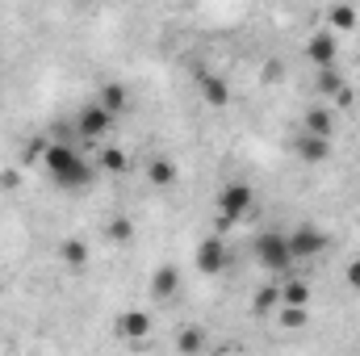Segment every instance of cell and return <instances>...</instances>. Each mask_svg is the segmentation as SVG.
<instances>
[{
  "mask_svg": "<svg viewBox=\"0 0 360 356\" xmlns=\"http://www.w3.org/2000/svg\"><path fill=\"white\" fill-rule=\"evenodd\" d=\"M96 101H101V105H105V109H109V113L117 117V113L126 109V101H130V96H126V89H122V84H105V89H101V96H96Z\"/></svg>",
  "mask_w": 360,
  "mask_h": 356,
  "instance_id": "cell-19",
  "label": "cell"
},
{
  "mask_svg": "<svg viewBox=\"0 0 360 356\" xmlns=\"http://www.w3.org/2000/svg\"><path fill=\"white\" fill-rule=\"evenodd\" d=\"M42 164H46L51 180H55L59 189H68V193H89L92 180H96V168H92L76 147H68V143H46Z\"/></svg>",
  "mask_w": 360,
  "mask_h": 356,
  "instance_id": "cell-1",
  "label": "cell"
},
{
  "mask_svg": "<svg viewBox=\"0 0 360 356\" xmlns=\"http://www.w3.org/2000/svg\"><path fill=\"white\" fill-rule=\"evenodd\" d=\"M340 84H344V80H340V72H335V68H319V80H314V89H319V92H331V96H335Z\"/></svg>",
  "mask_w": 360,
  "mask_h": 356,
  "instance_id": "cell-22",
  "label": "cell"
},
{
  "mask_svg": "<svg viewBox=\"0 0 360 356\" xmlns=\"http://www.w3.org/2000/svg\"><path fill=\"white\" fill-rule=\"evenodd\" d=\"M201 101L214 105V109H226V105H231V89H226V80H222V76H201Z\"/></svg>",
  "mask_w": 360,
  "mask_h": 356,
  "instance_id": "cell-12",
  "label": "cell"
},
{
  "mask_svg": "<svg viewBox=\"0 0 360 356\" xmlns=\"http://www.w3.org/2000/svg\"><path fill=\"white\" fill-rule=\"evenodd\" d=\"M126 164H130V160H126L122 147H105V151L96 155V168H101V172H126Z\"/></svg>",
  "mask_w": 360,
  "mask_h": 356,
  "instance_id": "cell-18",
  "label": "cell"
},
{
  "mask_svg": "<svg viewBox=\"0 0 360 356\" xmlns=\"http://www.w3.org/2000/svg\"><path fill=\"white\" fill-rule=\"evenodd\" d=\"M302 122H306V130H310V134H327V139H331V130H335V122H331V113H327V109H306V117H302Z\"/></svg>",
  "mask_w": 360,
  "mask_h": 356,
  "instance_id": "cell-17",
  "label": "cell"
},
{
  "mask_svg": "<svg viewBox=\"0 0 360 356\" xmlns=\"http://www.w3.org/2000/svg\"><path fill=\"white\" fill-rule=\"evenodd\" d=\"M176 348H180V352H201V348H205V340H201V331H180Z\"/></svg>",
  "mask_w": 360,
  "mask_h": 356,
  "instance_id": "cell-23",
  "label": "cell"
},
{
  "mask_svg": "<svg viewBox=\"0 0 360 356\" xmlns=\"http://www.w3.org/2000/svg\"><path fill=\"white\" fill-rule=\"evenodd\" d=\"M105 235H109V243H130V235H134V222H130L126 214H117V218H109Z\"/></svg>",
  "mask_w": 360,
  "mask_h": 356,
  "instance_id": "cell-20",
  "label": "cell"
},
{
  "mask_svg": "<svg viewBox=\"0 0 360 356\" xmlns=\"http://www.w3.org/2000/svg\"><path fill=\"white\" fill-rule=\"evenodd\" d=\"M89 256H92V248L84 243V239H76V235L59 243V260H63L68 268H84L89 265Z\"/></svg>",
  "mask_w": 360,
  "mask_h": 356,
  "instance_id": "cell-13",
  "label": "cell"
},
{
  "mask_svg": "<svg viewBox=\"0 0 360 356\" xmlns=\"http://www.w3.org/2000/svg\"><path fill=\"white\" fill-rule=\"evenodd\" d=\"M289 248H293V260H314V256H323V252L331 248V239H327V231H323V227L302 222V227H293V231H289Z\"/></svg>",
  "mask_w": 360,
  "mask_h": 356,
  "instance_id": "cell-4",
  "label": "cell"
},
{
  "mask_svg": "<svg viewBox=\"0 0 360 356\" xmlns=\"http://www.w3.org/2000/svg\"><path fill=\"white\" fill-rule=\"evenodd\" d=\"M193 265H197L201 276H218L226 268V243H222V235H205L197 243V252H193Z\"/></svg>",
  "mask_w": 360,
  "mask_h": 356,
  "instance_id": "cell-6",
  "label": "cell"
},
{
  "mask_svg": "<svg viewBox=\"0 0 360 356\" xmlns=\"http://www.w3.org/2000/svg\"><path fill=\"white\" fill-rule=\"evenodd\" d=\"M276 306H281V285H264L256 293V314H272Z\"/></svg>",
  "mask_w": 360,
  "mask_h": 356,
  "instance_id": "cell-21",
  "label": "cell"
},
{
  "mask_svg": "<svg viewBox=\"0 0 360 356\" xmlns=\"http://www.w3.org/2000/svg\"><path fill=\"white\" fill-rule=\"evenodd\" d=\"M176 180H180V168L168 155H151V160H147V184H151V189H172Z\"/></svg>",
  "mask_w": 360,
  "mask_h": 356,
  "instance_id": "cell-10",
  "label": "cell"
},
{
  "mask_svg": "<svg viewBox=\"0 0 360 356\" xmlns=\"http://www.w3.org/2000/svg\"><path fill=\"white\" fill-rule=\"evenodd\" d=\"M252 256L260 260L264 272H285V268L293 265V248H289V235H281V231H264V235H256V243H252Z\"/></svg>",
  "mask_w": 360,
  "mask_h": 356,
  "instance_id": "cell-3",
  "label": "cell"
},
{
  "mask_svg": "<svg viewBox=\"0 0 360 356\" xmlns=\"http://www.w3.org/2000/svg\"><path fill=\"white\" fill-rule=\"evenodd\" d=\"M252 205H256L252 184H248V180H226V184L218 189V231H231L239 218L252 214Z\"/></svg>",
  "mask_w": 360,
  "mask_h": 356,
  "instance_id": "cell-2",
  "label": "cell"
},
{
  "mask_svg": "<svg viewBox=\"0 0 360 356\" xmlns=\"http://www.w3.org/2000/svg\"><path fill=\"white\" fill-rule=\"evenodd\" d=\"M281 306H310V285L306 281H285L281 285Z\"/></svg>",
  "mask_w": 360,
  "mask_h": 356,
  "instance_id": "cell-15",
  "label": "cell"
},
{
  "mask_svg": "<svg viewBox=\"0 0 360 356\" xmlns=\"http://www.w3.org/2000/svg\"><path fill=\"white\" fill-rule=\"evenodd\" d=\"M344 276H348V289H356V293H360V256L348 260V272H344Z\"/></svg>",
  "mask_w": 360,
  "mask_h": 356,
  "instance_id": "cell-24",
  "label": "cell"
},
{
  "mask_svg": "<svg viewBox=\"0 0 360 356\" xmlns=\"http://www.w3.org/2000/svg\"><path fill=\"white\" fill-rule=\"evenodd\" d=\"M180 293V268L176 265H160L151 272V298L155 302H172Z\"/></svg>",
  "mask_w": 360,
  "mask_h": 356,
  "instance_id": "cell-9",
  "label": "cell"
},
{
  "mask_svg": "<svg viewBox=\"0 0 360 356\" xmlns=\"http://www.w3.org/2000/svg\"><path fill=\"white\" fill-rule=\"evenodd\" d=\"M335 55H340V38H335V30H319V34H310V42H306V59H310L314 68H335Z\"/></svg>",
  "mask_w": 360,
  "mask_h": 356,
  "instance_id": "cell-7",
  "label": "cell"
},
{
  "mask_svg": "<svg viewBox=\"0 0 360 356\" xmlns=\"http://www.w3.org/2000/svg\"><path fill=\"white\" fill-rule=\"evenodd\" d=\"M113 113L101 105V101H89V105H80V113H76V130H80V139H105L109 130H113Z\"/></svg>",
  "mask_w": 360,
  "mask_h": 356,
  "instance_id": "cell-5",
  "label": "cell"
},
{
  "mask_svg": "<svg viewBox=\"0 0 360 356\" xmlns=\"http://www.w3.org/2000/svg\"><path fill=\"white\" fill-rule=\"evenodd\" d=\"M335 101H340V105H352V101H356V89H352V84H340V89H335Z\"/></svg>",
  "mask_w": 360,
  "mask_h": 356,
  "instance_id": "cell-25",
  "label": "cell"
},
{
  "mask_svg": "<svg viewBox=\"0 0 360 356\" xmlns=\"http://www.w3.org/2000/svg\"><path fill=\"white\" fill-rule=\"evenodd\" d=\"M327 25L335 30V34H352L360 25V13H356V4H335L331 13H327Z\"/></svg>",
  "mask_w": 360,
  "mask_h": 356,
  "instance_id": "cell-14",
  "label": "cell"
},
{
  "mask_svg": "<svg viewBox=\"0 0 360 356\" xmlns=\"http://www.w3.org/2000/svg\"><path fill=\"white\" fill-rule=\"evenodd\" d=\"M147 331H151L147 310H122V314H117V336H126V340H147Z\"/></svg>",
  "mask_w": 360,
  "mask_h": 356,
  "instance_id": "cell-11",
  "label": "cell"
},
{
  "mask_svg": "<svg viewBox=\"0 0 360 356\" xmlns=\"http://www.w3.org/2000/svg\"><path fill=\"white\" fill-rule=\"evenodd\" d=\"M276 319H281V327L302 331V327L310 323V306H276Z\"/></svg>",
  "mask_w": 360,
  "mask_h": 356,
  "instance_id": "cell-16",
  "label": "cell"
},
{
  "mask_svg": "<svg viewBox=\"0 0 360 356\" xmlns=\"http://www.w3.org/2000/svg\"><path fill=\"white\" fill-rule=\"evenodd\" d=\"M293 151H297V160H302V164H327V160H331V139H327V134H310V130H306V134L293 143Z\"/></svg>",
  "mask_w": 360,
  "mask_h": 356,
  "instance_id": "cell-8",
  "label": "cell"
}]
</instances>
